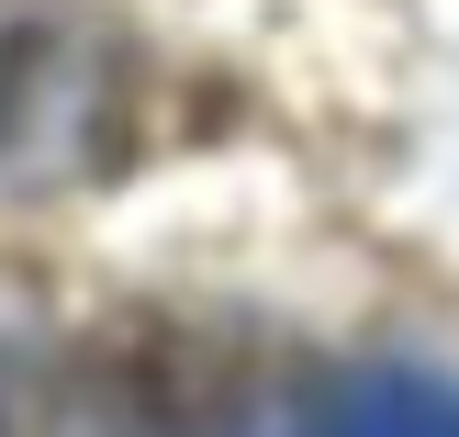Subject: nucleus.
I'll list each match as a JSON object with an SVG mask.
<instances>
[{"label": "nucleus", "mask_w": 459, "mask_h": 437, "mask_svg": "<svg viewBox=\"0 0 459 437\" xmlns=\"http://www.w3.org/2000/svg\"><path fill=\"white\" fill-rule=\"evenodd\" d=\"M314 437H459V381H437V371H348L314 404Z\"/></svg>", "instance_id": "obj_1"}]
</instances>
